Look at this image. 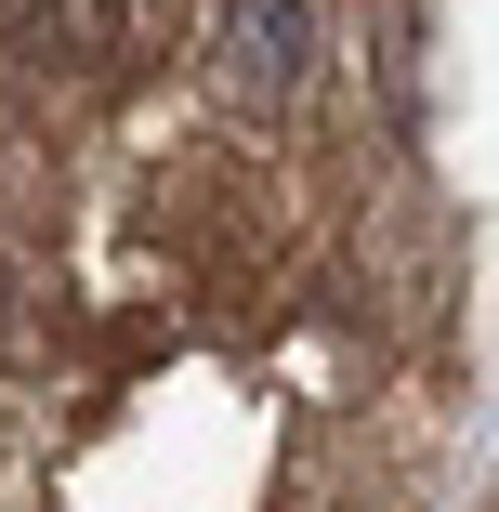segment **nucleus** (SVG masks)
Returning a JSON list of instances; mask_svg holds the SVG:
<instances>
[{"instance_id": "obj_1", "label": "nucleus", "mask_w": 499, "mask_h": 512, "mask_svg": "<svg viewBox=\"0 0 499 512\" xmlns=\"http://www.w3.org/2000/svg\"><path fill=\"white\" fill-rule=\"evenodd\" d=\"M119 27H132V0H0V53H14L27 79L119 66Z\"/></svg>"}, {"instance_id": "obj_2", "label": "nucleus", "mask_w": 499, "mask_h": 512, "mask_svg": "<svg viewBox=\"0 0 499 512\" xmlns=\"http://www.w3.org/2000/svg\"><path fill=\"white\" fill-rule=\"evenodd\" d=\"M303 53H316V0H224V92L289 106V92H303Z\"/></svg>"}, {"instance_id": "obj_3", "label": "nucleus", "mask_w": 499, "mask_h": 512, "mask_svg": "<svg viewBox=\"0 0 499 512\" xmlns=\"http://www.w3.org/2000/svg\"><path fill=\"white\" fill-rule=\"evenodd\" d=\"M0 316H14V276H0Z\"/></svg>"}]
</instances>
